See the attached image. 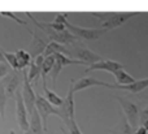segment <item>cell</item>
I'll return each instance as SVG.
<instances>
[{
    "label": "cell",
    "mask_w": 148,
    "mask_h": 134,
    "mask_svg": "<svg viewBox=\"0 0 148 134\" xmlns=\"http://www.w3.org/2000/svg\"><path fill=\"white\" fill-rule=\"evenodd\" d=\"M147 133H148L147 130L144 129L143 126H140V125H139V126L136 128L135 130H134V134H147Z\"/></svg>",
    "instance_id": "cell-31"
},
{
    "label": "cell",
    "mask_w": 148,
    "mask_h": 134,
    "mask_svg": "<svg viewBox=\"0 0 148 134\" xmlns=\"http://www.w3.org/2000/svg\"><path fill=\"white\" fill-rule=\"evenodd\" d=\"M148 120V104H144L142 108H139V124Z\"/></svg>",
    "instance_id": "cell-29"
},
{
    "label": "cell",
    "mask_w": 148,
    "mask_h": 134,
    "mask_svg": "<svg viewBox=\"0 0 148 134\" xmlns=\"http://www.w3.org/2000/svg\"><path fill=\"white\" fill-rule=\"evenodd\" d=\"M4 54V59L5 63L10 67L12 70H20L18 69V63H17V57H16L14 52H7V51H3Z\"/></svg>",
    "instance_id": "cell-24"
},
{
    "label": "cell",
    "mask_w": 148,
    "mask_h": 134,
    "mask_svg": "<svg viewBox=\"0 0 148 134\" xmlns=\"http://www.w3.org/2000/svg\"><path fill=\"white\" fill-rule=\"evenodd\" d=\"M10 72H12V69H10V67L7 63H0V80L7 77Z\"/></svg>",
    "instance_id": "cell-28"
},
{
    "label": "cell",
    "mask_w": 148,
    "mask_h": 134,
    "mask_svg": "<svg viewBox=\"0 0 148 134\" xmlns=\"http://www.w3.org/2000/svg\"><path fill=\"white\" fill-rule=\"evenodd\" d=\"M64 124L66 125V129H65V128H61V130L64 134H82L81 129H79L78 124H77V121H75V119L66 120V121H64Z\"/></svg>",
    "instance_id": "cell-22"
},
{
    "label": "cell",
    "mask_w": 148,
    "mask_h": 134,
    "mask_svg": "<svg viewBox=\"0 0 148 134\" xmlns=\"http://www.w3.org/2000/svg\"><path fill=\"white\" fill-rule=\"evenodd\" d=\"M0 63H5L4 54H3V49H1V48H0Z\"/></svg>",
    "instance_id": "cell-33"
},
{
    "label": "cell",
    "mask_w": 148,
    "mask_h": 134,
    "mask_svg": "<svg viewBox=\"0 0 148 134\" xmlns=\"http://www.w3.org/2000/svg\"><path fill=\"white\" fill-rule=\"evenodd\" d=\"M44 57L42 56H36L35 59L31 60L30 65H29V72H26V77L27 81L31 83V86H36L38 85V80L40 78V70H42V63H43Z\"/></svg>",
    "instance_id": "cell-14"
},
{
    "label": "cell",
    "mask_w": 148,
    "mask_h": 134,
    "mask_svg": "<svg viewBox=\"0 0 148 134\" xmlns=\"http://www.w3.org/2000/svg\"><path fill=\"white\" fill-rule=\"evenodd\" d=\"M7 94H5L4 86L0 82V119L4 121L5 120V106H7Z\"/></svg>",
    "instance_id": "cell-23"
},
{
    "label": "cell",
    "mask_w": 148,
    "mask_h": 134,
    "mask_svg": "<svg viewBox=\"0 0 148 134\" xmlns=\"http://www.w3.org/2000/svg\"><path fill=\"white\" fill-rule=\"evenodd\" d=\"M65 51H66L65 56L74 59V60H78V61L86 64L87 67L104 60L103 56H100L96 52L91 51L88 47H86V44L83 42H79V41H75L73 43L65 46Z\"/></svg>",
    "instance_id": "cell-1"
},
{
    "label": "cell",
    "mask_w": 148,
    "mask_h": 134,
    "mask_svg": "<svg viewBox=\"0 0 148 134\" xmlns=\"http://www.w3.org/2000/svg\"><path fill=\"white\" fill-rule=\"evenodd\" d=\"M10 134H16V133H14V130H10Z\"/></svg>",
    "instance_id": "cell-34"
},
{
    "label": "cell",
    "mask_w": 148,
    "mask_h": 134,
    "mask_svg": "<svg viewBox=\"0 0 148 134\" xmlns=\"http://www.w3.org/2000/svg\"><path fill=\"white\" fill-rule=\"evenodd\" d=\"M0 16H3V17H7V18H10V20H13V21H16L17 23H20V25H22L23 27L26 29V30H29V25H27V22L26 21H23V20H21L18 16H16V13H13V12H0Z\"/></svg>",
    "instance_id": "cell-25"
},
{
    "label": "cell",
    "mask_w": 148,
    "mask_h": 134,
    "mask_svg": "<svg viewBox=\"0 0 148 134\" xmlns=\"http://www.w3.org/2000/svg\"><path fill=\"white\" fill-rule=\"evenodd\" d=\"M43 125L42 120L39 117L36 109H34L33 113L29 116V132L27 134H43Z\"/></svg>",
    "instance_id": "cell-16"
},
{
    "label": "cell",
    "mask_w": 148,
    "mask_h": 134,
    "mask_svg": "<svg viewBox=\"0 0 148 134\" xmlns=\"http://www.w3.org/2000/svg\"><path fill=\"white\" fill-rule=\"evenodd\" d=\"M116 100L121 104L122 115L126 117L130 126L135 130L139 126V106L136 104V102L122 96H116Z\"/></svg>",
    "instance_id": "cell-3"
},
{
    "label": "cell",
    "mask_w": 148,
    "mask_h": 134,
    "mask_svg": "<svg viewBox=\"0 0 148 134\" xmlns=\"http://www.w3.org/2000/svg\"><path fill=\"white\" fill-rule=\"evenodd\" d=\"M138 12H113L112 16H110L109 20H107L105 22H103L99 27L104 29V30L109 31L113 30V29H117L120 26H122L125 22H127L130 18L138 16Z\"/></svg>",
    "instance_id": "cell-10"
},
{
    "label": "cell",
    "mask_w": 148,
    "mask_h": 134,
    "mask_svg": "<svg viewBox=\"0 0 148 134\" xmlns=\"http://www.w3.org/2000/svg\"><path fill=\"white\" fill-rule=\"evenodd\" d=\"M68 21L66 18V13L65 12H59V13H55V18L52 22L55 23H59V25H65Z\"/></svg>",
    "instance_id": "cell-27"
},
{
    "label": "cell",
    "mask_w": 148,
    "mask_h": 134,
    "mask_svg": "<svg viewBox=\"0 0 148 134\" xmlns=\"http://www.w3.org/2000/svg\"><path fill=\"white\" fill-rule=\"evenodd\" d=\"M29 33L31 34V42L29 44V55L31 56V59H35L36 56H40L43 54L44 48L47 47V44L49 43V39L47 38V35L44 33H42L39 29H29Z\"/></svg>",
    "instance_id": "cell-4"
},
{
    "label": "cell",
    "mask_w": 148,
    "mask_h": 134,
    "mask_svg": "<svg viewBox=\"0 0 148 134\" xmlns=\"http://www.w3.org/2000/svg\"><path fill=\"white\" fill-rule=\"evenodd\" d=\"M113 12H90V14L94 18H96V20H99L100 22H105L107 20H109L110 16H112Z\"/></svg>",
    "instance_id": "cell-26"
},
{
    "label": "cell",
    "mask_w": 148,
    "mask_h": 134,
    "mask_svg": "<svg viewBox=\"0 0 148 134\" xmlns=\"http://www.w3.org/2000/svg\"><path fill=\"white\" fill-rule=\"evenodd\" d=\"M140 126H143L144 129H146L147 132H148V120H146V121H143V122H142V124H140Z\"/></svg>",
    "instance_id": "cell-32"
},
{
    "label": "cell",
    "mask_w": 148,
    "mask_h": 134,
    "mask_svg": "<svg viewBox=\"0 0 148 134\" xmlns=\"http://www.w3.org/2000/svg\"><path fill=\"white\" fill-rule=\"evenodd\" d=\"M123 64H121L120 61H116V60H110V59H104L101 61L96 63V64H92L88 65L86 69V73L88 72H95V70H105V72H109V73H114L117 70L123 69Z\"/></svg>",
    "instance_id": "cell-13"
},
{
    "label": "cell",
    "mask_w": 148,
    "mask_h": 134,
    "mask_svg": "<svg viewBox=\"0 0 148 134\" xmlns=\"http://www.w3.org/2000/svg\"><path fill=\"white\" fill-rule=\"evenodd\" d=\"M43 93H44V99H46L49 104H52L53 107H60L61 106L62 98L60 95H57L53 90L48 89L47 86H43Z\"/></svg>",
    "instance_id": "cell-21"
},
{
    "label": "cell",
    "mask_w": 148,
    "mask_h": 134,
    "mask_svg": "<svg viewBox=\"0 0 148 134\" xmlns=\"http://www.w3.org/2000/svg\"><path fill=\"white\" fill-rule=\"evenodd\" d=\"M65 27L70 34L77 39V41H96L108 31L101 27H82V26H75L72 22L66 21Z\"/></svg>",
    "instance_id": "cell-2"
},
{
    "label": "cell",
    "mask_w": 148,
    "mask_h": 134,
    "mask_svg": "<svg viewBox=\"0 0 148 134\" xmlns=\"http://www.w3.org/2000/svg\"><path fill=\"white\" fill-rule=\"evenodd\" d=\"M16 57H17V63H18V69L23 70L26 67H29L31 63V56L29 55V52L26 49H17L14 52Z\"/></svg>",
    "instance_id": "cell-20"
},
{
    "label": "cell",
    "mask_w": 148,
    "mask_h": 134,
    "mask_svg": "<svg viewBox=\"0 0 148 134\" xmlns=\"http://www.w3.org/2000/svg\"><path fill=\"white\" fill-rule=\"evenodd\" d=\"M14 102H16V119H17L18 128L21 129L22 134H27L29 132V115L26 111V107L23 104L21 90H18L14 94Z\"/></svg>",
    "instance_id": "cell-9"
},
{
    "label": "cell",
    "mask_w": 148,
    "mask_h": 134,
    "mask_svg": "<svg viewBox=\"0 0 148 134\" xmlns=\"http://www.w3.org/2000/svg\"><path fill=\"white\" fill-rule=\"evenodd\" d=\"M74 78L70 80V86L68 89L66 96L62 98V103L60 107H57L60 111V119L62 121H66V120H73L75 119V102H74Z\"/></svg>",
    "instance_id": "cell-5"
},
{
    "label": "cell",
    "mask_w": 148,
    "mask_h": 134,
    "mask_svg": "<svg viewBox=\"0 0 148 134\" xmlns=\"http://www.w3.org/2000/svg\"><path fill=\"white\" fill-rule=\"evenodd\" d=\"M21 95H22V100L26 107L27 115L30 116L33 113V111L35 109V90L31 86V83L27 81L26 69H23V83H22V89H21Z\"/></svg>",
    "instance_id": "cell-11"
},
{
    "label": "cell",
    "mask_w": 148,
    "mask_h": 134,
    "mask_svg": "<svg viewBox=\"0 0 148 134\" xmlns=\"http://www.w3.org/2000/svg\"><path fill=\"white\" fill-rule=\"evenodd\" d=\"M148 87V78H142V80H135L133 83L127 86H117L114 83V89H120V90H126L130 91L133 94H139L143 93L144 90Z\"/></svg>",
    "instance_id": "cell-15"
},
{
    "label": "cell",
    "mask_w": 148,
    "mask_h": 134,
    "mask_svg": "<svg viewBox=\"0 0 148 134\" xmlns=\"http://www.w3.org/2000/svg\"><path fill=\"white\" fill-rule=\"evenodd\" d=\"M94 86H100V87H107V89H114V83H107L104 81L96 80L94 77H82L79 78L78 81H74V94L78 93V91H82L84 89L88 87H94Z\"/></svg>",
    "instance_id": "cell-12"
},
{
    "label": "cell",
    "mask_w": 148,
    "mask_h": 134,
    "mask_svg": "<svg viewBox=\"0 0 148 134\" xmlns=\"http://www.w3.org/2000/svg\"><path fill=\"white\" fill-rule=\"evenodd\" d=\"M55 64V55L52 56H47L43 59V63H42V70H40V78L42 82H43V86H47V77L49 76L52 68H53Z\"/></svg>",
    "instance_id": "cell-18"
},
{
    "label": "cell",
    "mask_w": 148,
    "mask_h": 134,
    "mask_svg": "<svg viewBox=\"0 0 148 134\" xmlns=\"http://www.w3.org/2000/svg\"><path fill=\"white\" fill-rule=\"evenodd\" d=\"M0 82L4 86L5 94L8 98H13L14 94L18 90L22 89L23 83V70H12L7 77H4L3 80H0Z\"/></svg>",
    "instance_id": "cell-7"
},
{
    "label": "cell",
    "mask_w": 148,
    "mask_h": 134,
    "mask_svg": "<svg viewBox=\"0 0 148 134\" xmlns=\"http://www.w3.org/2000/svg\"><path fill=\"white\" fill-rule=\"evenodd\" d=\"M108 133L110 134H134V129L130 126L129 121L126 120V117L121 113L120 121L116 126H113L112 129H108Z\"/></svg>",
    "instance_id": "cell-17"
},
{
    "label": "cell",
    "mask_w": 148,
    "mask_h": 134,
    "mask_svg": "<svg viewBox=\"0 0 148 134\" xmlns=\"http://www.w3.org/2000/svg\"><path fill=\"white\" fill-rule=\"evenodd\" d=\"M68 65H86V64L78 61V60L70 59V57L65 56V55H62V54H55V64H53V68H52L51 73H49V78L52 80V87L53 89H56L57 77H59L60 72L62 70V68L68 67Z\"/></svg>",
    "instance_id": "cell-8"
},
{
    "label": "cell",
    "mask_w": 148,
    "mask_h": 134,
    "mask_svg": "<svg viewBox=\"0 0 148 134\" xmlns=\"http://www.w3.org/2000/svg\"><path fill=\"white\" fill-rule=\"evenodd\" d=\"M35 109L42 120V125H43L44 132H47V120H48V117L51 116V115H57V116L60 117L59 108L53 107L52 104H49L48 102L44 99V96L38 93H35Z\"/></svg>",
    "instance_id": "cell-6"
},
{
    "label": "cell",
    "mask_w": 148,
    "mask_h": 134,
    "mask_svg": "<svg viewBox=\"0 0 148 134\" xmlns=\"http://www.w3.org/2000/svg\"><path fill=\"white\" fill-rule=\"evenodd\" d=\"M113 76H114V80H116V82H117L116 83L117 86H127L135 81V78L131 74H129L125 69L117 70V72L113 73Z\"/></svg>",
    "instance_id": "cell-19"
},
{
    "label": "cell",
    "mask_w": 148,
    "mask_h": 134,
    "mask_svg": "<svg viewBox=\"0 0 148 134\" xmlns=\"http://www.w3.org/2000/svg\"><path fill=\"white\" fill-rule=\"evenodd\" d=\"M142 103H143V106L144 104H148V87L142 94Z\"/></svg>",
    "instance_id": "cell-30"
}]
</instances>
